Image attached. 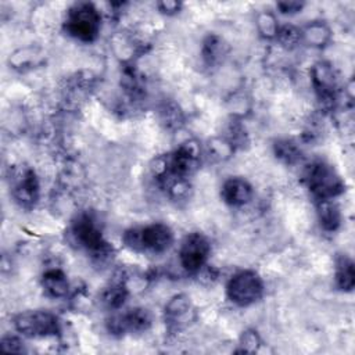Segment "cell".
<instances>
[{
  "mask_svg": "<svg viewBox=\"0 0 355 355\" xmlns=\"http://www.w3.org/2000/svg\"><path fill=\"white\" fill-rule=\"evenodd\" d=\"M126 247L139 252L161 254L173 243V232L165 223H151L143 227H130L122 237Z\"/></svg>",
  "mask_w": 355,
  "mask_h": 355,
  "instance_id": "1",
  "label": "cell"
},
{
  "mask_svg": "<svg viewBox=\"0 0 355 355\" xmlns=\"http://www.w3.org/2000/svg\"><path fill=\"white\" fill-rule=\"evenodd\" d=\"M69 233L72 236V240L79 247L90 252L94 259L103 262L110 258L112 248L104 240L96 219L90 214L82 212L76 215L75 219L71 222Z\"/></svg>",
  "mask_w": 355,
  "mask_h": 355,
  "instance_id": "2",
  "label": "cell"
},
{
  "mask_svg": "<svg viewBox=\"0 0 355 355\" xmlns=\"http://www.w3.org/2000/svg\"><path fill=\"white\" fill-rule=\"evenodd\" d=\"M64 26L67 33L72 37L90 43L94 42L100 33L101 14L93 3H76L68 10Z\"/></svg>",
  "mask_w": 355,
  "mask_h": 355,
  "instance_id": "3",
  "label": "cell"
},
{
  "mask_svg": "<svg viewBox=\"0 0 355 355\" xmlns=\"http://www.w3.org/2000/svg\"><path fill=\"white\" fill-rule=\"evenodd\" d=\"M305 183L318 201L333 200L345 190V183L337 171L323 161H315L308 165L305 171Z\"/></svg>",
  "mask_w": 355,
  "mask_h": 355,
  "instance_id": "4",
  "label": "cell"
},
{
  "mask_svg": "<svg viewBox=\"0 0 355 355\" xmlns=\"http://www.w3.org/2000/svg\"><path fill=\"white\" fill-rule=\"evenodd\" d=\"M15 330L29 338H43L55 336L61 330L58 318L46 309L25 311L14 319Z\"/></svg>",
  "mask_w": 355,
  "mask_h": 355,
  "instance_id": "5",
  "label": "cell"
},
{
  "mask_svg": "<svg viewBox=\"0 0 355 355\" xmlns=\"http://www.w3.org/2000/svg\"><path fill=\"white\" fill-rule=\"evenodd\" d=\"M262 294L263 282L254 270H240L234 273L226 286L227 298L239 306H248L257 302Z\"/></svg>",
  "mask_w": 355,
  "mask_h": 355,
  "instance_id": "6",
  "label": "cell"
},
{
  "mask_svg": "<svg viewBox=\"0 0 355 355\" xmlns=\"http://www.w3.org/2000/svg\"><path fill=\"white\" fill-rule=\"evenodd\" d=\"M211 252L208 239L198 232L187 234L179 250V261L187 273H197L207 263Z\"/></svg>",
  "mask_w": 355,
  "mask_h": 355,
  "instance_id": "7",
  "label": "cell"
},
{
  "mask_svg": "<svg viewBox=\"0 0 355 355\" xmlns=\"http://www.w3.org/2000/svg\"><path fill=\"white\" fill-rule=\"evenodd\" d=\"M151 315L146 308H132L122 313H114L107 320V329L112 336L143 333L151 326Z\"/></svg>",
  "mask_w": 355,
  "mask_h": 355,
  "instance_id": "8",
  "label": "cell"
},
{
  "mask_svg": "<svg viewBox=\"0 0 355 355\" xmlns=\"http://www.w3.org/2000/svg\"><path fill=\"white\" fill-rule=\"evenodd\" d=\"M312 85L319 101L324 107H331L337 94V76L329 62L319 61L312 67Z\"/></svg>",
  "mask_w": 355,
  "mask_h": 355,
  "instance_id": "9",
  "label": "cell"
},
{
  "mask_svg": "<svg viewBox=\"0 0 355 355\" xmlns=\"http://www.w3.org/2000/svg\"><path fill=\"white\" fill-rule=\"evenodd\" d=\"M165 323L171 330H180L186 327L194 316V308L190 297L186 294L173 295L165 305Z\"/></svg>",
  "mask_w": 355,
  "mask_h": 355,
  "instance_id": "10",
  "label": "cell"
},
{
  "mask_svg": "<svg viewBox=\"0 0 355 355\" xmlns=\"http://www.w3.org/2000/svg\"><path fill=\"white\" fill-rule=\"evenodd\" d=\"M12 197L19 207L26 209L36 204L39 198V180L33 169L26 168L18 175L12 186Z\"/></svg>",
  "mask_w": 355,
  "mask_h": 355,
  "instance_id": "11",
  "label": "cell"
},
{
  "mask_svg": "<svg viewBox=\"0 0 355 355\" xmlns=\"http://www.w3.org/2000/svg\"><path fill=\"white\" fill-rule=\"evenodd\" d=\"M254 189L251 183L243 178H229L220 189L222 200L230 207H243L252 200Z\"/></svg>",
  "mask_w": 355,
  "mask_h": 355,
  "instance_id": "12",
  "label": "cell"
},
{
  "mask_svg": "<svg viewBox=\"0 0 355 355\" xmlns=\"http://www.w3.org/2000/svg\"><path fill=\"white\" fill-rule=\"evenodd\" d=\"M42 287L49 297L64 298L69 291V282L61 269L51 268L43 273Z\"/></svg>",
  "mask_w": 355,
  "mask_h": 355,
  "instance_id": "13",
  "label": "cell"
},
{
  "mask_svg": "<svg viewBox=\"0 0 355 355\" xmlns=\"http://www.w3.org/2000/svg\"><path fill=\"white\" fill-rule=\"evenodd\" d=\"M302 42L311 47L322 49L331 40V31L323 21H312L304 29H301Z\"/></svg>",
  "mask_w": 355,
  "mask_h": 355,
  "instance_id": "14",
  "label": "cell"
},
{
  "mask_svg": "<svg viewBox=\"0 0 355 355\" xmlns=\"http://www.w3.org/2000/svg\"><path fill=\"white\" fill-rule=\"evenodd\" d=\"M227 50L229 47L226 42L220 36L212 33L204 39L202 47H201V55L204 62L208 67H214L225 58V55L227 54Z\"/></svg>",
  "mask_w": 355,
  "mask_h": 355,
  "instance_id": "15",
  "label": "cell"
},
{
  "mask_svg": "<svg viewBox=\"0 0 355 355\" xmlns=\"http://www.w3.org/2000/svg\"><path fill=\"white\" fill-rule=\"evenodd\" d=\"M318 219L320 227L326 232H336L341 225L340 208L333 202V200H319L318 201Z\"/></svg>",
  "mask_w": 355,
  "mask_h": 355,
  "instance_id": "16",
  "label": "cell"
},
{
  "mask_svg": "<svg viewBox=\"0 0 355 355\" xmlns=\"http://www.w3.org/2000/svg\"><path fill=\"white\" fill-rule=\"evenodd\" d=\"M336 286L341 291H351L355 286V269L354 262L347 255H340L336 261V273H334Z\"/></svg>",
  "mask_w": 355,
  "mask_h": 355,
  "instance_id": "17",
  "label": "cell"
},
{
  "mask_svg": "<svg viewBox=\"0 0 355 355\" xmlns=\"http://www.w3.org/2000/svg\"><path fill=\"white\" fill-rule=\"evenodd\" d=\"M40 53L35 47H22L10 54L8 62L14 69L25 71L40 64Z\"/></svg>",
  "mask_w": 355,
  "mask_h": 355,
  "instance_id": "18",
  "label": "cell"
},
{
  "mask_svg": "<svg viewBox=\"0 0 355 355\" xmlns=\"http://www.w3.org/2000/svg\"><path fill=\"white\" fill-rule=\"evenodd\" d=\"M273 153L277 159L287 165L297 164L301 159V150L293 140L288 139H280L276 140L273 144Z\"/></svg>",
  "mask_w": 355,
  "mask_h": 355,
  "instance_id": "19",
  "label": "cell"
},
{
  "mask_svg": "<svg viewBox=\"0 0 355 355\" xmlns=\"http://www.w3.org/2000/svg\"><path fill=\"white\" fill-rule=\"evenodd\" d=\"M128 297V288L122 282L114 283L110 287H107L103 291V297L101 301L104 302V305L110 309H118L123 305L125 300Z\"/></svg>",
  "mask_w": 355,
  "mask_h": 355,
  "instance_id": "20",
  "label": "cell"
},
{
  "mask_svg": "<svg viewBox=\"0 0 355 355\" xmlns=\"http://www.w3.org/2000/svg\"><path fill=\"white\" fill-rule=\"evenodd\" d=\"M255 25L258 33L263 39H276L277 31H279V24L272 11H261L257 18H255Z\"/></svg>",
  "mask_w": 355,
  "mask_h": 355,
  "instance_id": "21",
  "label": "cell"
},
{
  "mask_svg": "<svg viewBox=\"0 0 355 355\" xmlns=\"http://www.w3.org/2000/svg\"><path fill=\"white\" fill-rule=\"evenodd\" d=\"M276 40L286 49H294L302 42L301 29L290 24L279 26Z\"/></svg>",
  "mask_w": 355,
  "mask_h": 355,
  "instance_id": "22",
  "label": "cell"
},
{
  "mask_svg": "<svg viewBox=\"0 0 355 355\" xmlns=\"http://www.w3.org/2000/svg\"><path fill=\"white\" fill-rule=\"evenodd\" d=\"M234 148L236 147L230 143V140L223 137H214L208 143V150L211 155L218 159H226L232 157V154L234 153Z\"/></svg>",
  "mask_w": 355,
  "mask_h": 355,
  "instance_id": "23",
  "label": "cell"
},
{
  "mask_svg": "<svg viewBox=\"0 0 355 355\" xmlns=\"http://www.w3.org/2000/svg\"><path fill=\"white\" fill-rule=\"evenodd\" d=\"M261 337L255 330H245L240 337V352H257L261 345Z\"/></svg>",
  "mask_w": 355,
  "mask_h": 355,
  "instance_id": "24",
  "label": "cell"
},
{
  "mask_svg": "<svg viewBox=\"0 0 355 355\" xmlns=\"http://www.w3.org/2000/svg\"><path fill=\"white\" fill-rule=\"evenodd\" d=\"M0 348L7 352H24V343L15 336H4L0 341Z\"/></svg>",
  "mask_w": 355,
  "mask_h": 355,
  "instance_id": "25",
  "label": "cell"
},
{
  "mask_svg": "<svg viewBox=\"0 0 355 355\" xmlns=\"http://www.w3.org/2000/svg\"><path fill=\"white\" fill-rule=\"evenodd\" d=\"M304 3L302 1H295V0H293V1H279L277 3V10L282 12V14H284V15H293V14H297V12H301V10L304 8Z\"/></svg>",
  "mask_w": 355,
  "mask_h": 355,
  "instance_id": "26",
  "label": "cell"
},
{
  "mask_svg": "<svg viewBox=\"0 0 355 355\" xmlns=\"http://www.w3.org/2000/svg\"><path fill=\"white\" fill-rule=\"evenodd\" d=\"M157 7H158L159 12H162L165 15H175L182 10V3L176 1V0H162V1L157 3Z\"/></svg>",
  "mask_w": 355,
  "mask_h": 355,
  "instance_id": "27",
  "label": "cell"
}]
</instances>
